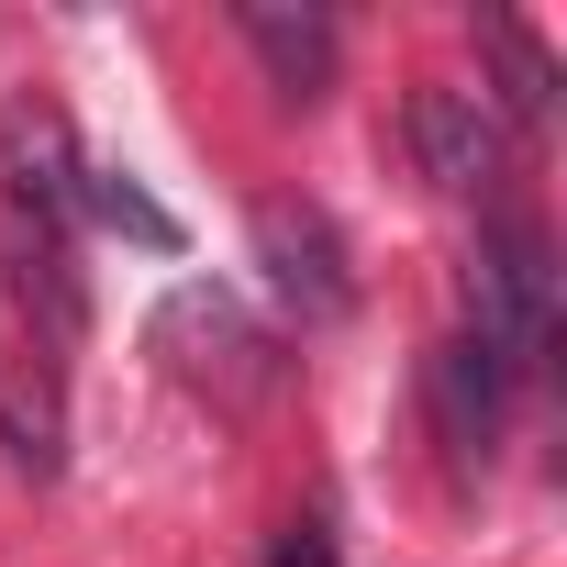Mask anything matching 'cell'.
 <instances>
[{
    "label": "cell",
    "instance_id": "cell-12",
    "mask_svg": "<svg viewBox=\"0 0 567 567\" xmlns=\"http://www.w3.org/2000/svg\"><path fill=\"white\" fill-rule=\"evenodd\" d=\"M267 567H346V556H334V523H290Z\"/></svg>",
    "mask_w": 567,
    "mask_h": 567
},
{
    "label": "cell",
    "instance_id": "cell-7",
    "mask_svg": "<svg viewBox=\"0 0 567 567\" xmlns=\"http://www.w3.org/2000/svg\"><path fill=\"white\" fill-rule=\"evenodd\" d=\"M0 256H12V301L45 323V346H79V334H90V290H79V267H68V234L34 223V212H12Z\"/></svg>",
    "mask_w": 567,
    "mask_h": 567
},
{
    "label": "cell",
    "instance_id": "cell-9",
    "mask_svg": "<svg viewBox=\"0 0 567 567\" xmlns=\"http://www.w3.org/2000/svg\"><path fill=\"white\" fill-rule=\"evenodd\" d=\"M478 56L501 68V90H489V112H501V123H545V112H556V56H545L512 12H489V23H478Z\"/></svg>",
    "mask_w": 567,
    "mask_h": 567
},
{
    "label": "cell",
    "instance_id": "cell-3",
    "mask_svg": "<svg viewBox=\"0 0 567 567\" xmlns=\"http://www.w3.org/2000/svg\"><path fill=\"white\" fill-rule=\"evenodd\" d=\"M401 134H412V167L434 189H456V200L501 189V167H512V123L489 112V90H456V79H423L412 112H401Z\"/></svg>",
    "mask_w": 567,
    "mask_h": 567
},
{
    "label": "cell",
    "instance_id": "cell-6",
    "mask_svg": "<svg viewBox=\"0 0 567 567\" xmlns=\"http://www.w3.org/2000/svg\"><path fill=\"white\" fill-rule=\"evenodd\" d=\"M234 34L256 45V68H267L278 101H323L334 68H346L334 23H323V12H290V0H234Z\"/></svg>",
    "mask_w": 567,
    "mask_h": 567
},
{
    "label": "cell",
    "instance_id": "cell-4",
    "mask_svg": "<svg viewBox=\"0 0 567 567\" xmlns=\"http://www.w3.org/2000/svg\"><path fill=\"white\" fill-rule=\"evenodd\" d=\"M256 267H267V290L290 301L301 323H346V312H357L346 234H334V212H312V200H256Z\"/></svg>",
    "mask_w": 567,
    "mask_h": 567
},
{
    "label": "cell",
    "instance_id": "cell-5",
    "mask_svg": "<svg viewBox=\"0 0 567 567\" xmlns=\"http://www.w3.org/2000/svg\"><path fill=\"white\" fill-rule=\"evenodd\" d=\"M0 167H12V212H34V223H56L68 234V212H79V145H68V112H45V101H12L0 112Z\"/></svg>",
    "mask_w": 567,
    "mask_h": 567
},
{
    "label": "cell",
    "instance_id": "cell-8",
    "mask_svg": "<svg viewBox=\"0 0 567 567\" xmlns=\"http://www.w3.org/2000/svg\"><path fill=\"white\" fill-rule=\"evenodd\" d=\"M501 401H512V368H489L467 334L434 346V412H445V445L456 456H489L501 445Z\"/></svg>",
    "mask_w": 567,
    "mask_h": 567
},
{
    "label": "cell",
    "instance_id": "cell-2",
    "mask_svg": "<svg viewBox=\"0 0 567 567\" xmlns=\"http://www.w3.org/2000/svg\"><path fill=\"white\" fill-rule=\"evenodd\" d=\"M156 357H167L189 390L234 401V412L278 379V357H267V334H256V312H245L234 290H178V301L156 312Z\"/></svg>",
    "mask_w": 567,
    "mask_h": 567
},
{
    "label": "cell",
    "instance_id": "cell-1",
    "mask_svg": "<svg viewBox=\"0 0 567 567\" xmlns=\"http://www.w3.org/2000/svg\"><path fill=\"white\" fill-rule=\"evenodd\" d=\"M467 346H478L489 368H512V379L556 346V256H545V234H534L523 212L489 223L478 256H467Z\"/></svg>",
    "mask_w": 567,
    "mask_h": 567
},
{
    "label": "cell",
    "instance_id": "cell-11",
    "mask_svg": "<svg viewBox=\"0 0 567 567\" xmlns=\"http://www.w3.org/2000/svg\"><path fill=\"white\" fill-rule=\"evenodd\" d=\"M56 434H68V423H56V390H34V401H23L12 379H0V445H12V467L56 478Z\"/></svg>",
    "mask_w": 567,
    "mask_h": 567
},
{
    "label": "cell",
    "instance_id": "cell-10",
    "mask_svg": "<svg viewBox=\"0 0 567 567\" xmlns=\"http://www.w3.org/2000/svg\"><path fill=\"white\" fill-rule=\"evenodd\" d=\"M79 212H101L112 234H134V245L178 256V223H167V212H156V200H145V189H134L123 167H90V178H79Z\"/></svg>",
    "mask_w": 567,
    "mask_h": 567
}]
</instances>
